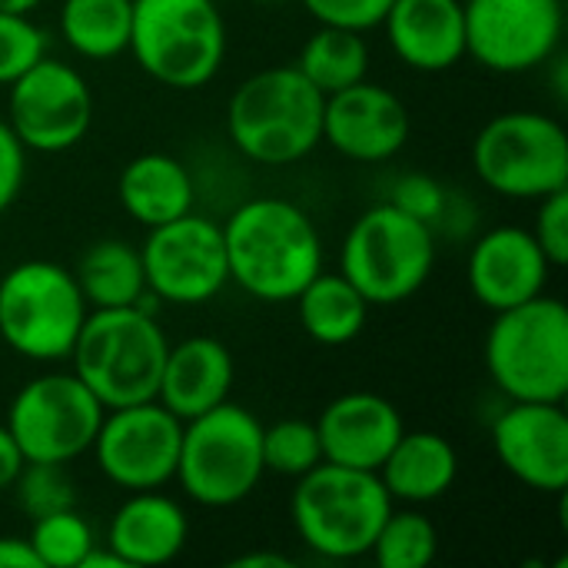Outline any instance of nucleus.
<instances>
[{"label":"nucleus","mask_w":568,"mask_h":568,"mask_svg":"<svg viewBox=\"0 0 568 568\" xmlns=\"http://www.w3.org/2000/svg\"><path fill=\"white\" fill-rule=\"evenodd\" d=\"M220 230L230 283L260 303H293L323 273V236L313 216L286 196H250Z\"/></svg>","instance_id":"nucleus-1"},{"label":"nucleus","mask_w":568,"mask_h":568,"mask_svg":"<svg viewBox=\"0 0 568 568\" xmlns=\"http://www.w3.org/2000/svg\"><path fill=\"white\" fill-rule=\"evenodd\" d=\"M326 97L296 70L266 67L246 77L226 103V133L240 156L260 166H290L323 143Z\"/></svg>","instance_id":"nucleus-2"},{"label":"nucleus","mask_w":568,"mask_h":568,"mask_svg":"<svg viewBox=\"0 0 568 568\" xmlns=\"http://www.w3.org/2000/svg\"><path fill=\"white\" fill-rule=\"evenodd\" d=\"M170 339L140 306L90 310L70 349V369L106 406H133L156 399Z\"/></svg>","instance_id":"nucleus-3"},{"label":"nucleus","mask_w":568,"mask_h":568,"mask_svg":"<svg viewBox=\"0 0 568 568\" xmlns=\"http://www.w3.org/2000/svg\"><path fill=\"white\" fill-rule=\"evenodd\" d=\"M486 373L509 403H566L568 310L559 296L493 313L486 333Z\"/></svg>","instance_id":"nucleus-4"},{"label":"nucleus","mask_w":568,"mask_h":568,"mask_svg":"<svg viewBox=\"0 0 568 568\" xmlns=\"http://www.w3.org/2000/svg\"><path fill=\"white\" fill-rule=\"evenodd\" d=\"M393 506L376 473L320 463L296 479L290 519L310 552L326 562H353L369 556Z\"/></svg>","instance_id":"nucleus-5"},{"label":"nucleus","mask_w":568,"mask_h":568,"mask_svg":"<svg viewBox=\"0 0 568 568\" xmlns=\"http://www.w3.org/2000/svg\"><path fill=\"white\" fill-rule=\"evenodd\" d=\"M263 476V423L246 406L226 399L183 423L173 483L186 499L230 509L250 499Z\"/></svg>","instance_id":"nucleus-6"},{"label":"nucleus","mask_w":568,"mask_h":568,"mask_svg":"<svg viewBox=\"0 0 568 568\" xmlns=\"http://www.w3.org/2000/svg\"><path fill=\"white\" fill-rule=\"evenodd\" d=\"M436 256V230L386 200L369 206L346 230L339 273L369 306H396L429 283Z\"/></svg>","instance_id":"nucleus-7"},{"label":"nucleus","mask_w":568,"mask_h":568,"mask_svg":"<svg viewBox=\"0 0 568 568\" xmlns=\"http://www.w3.org/2000/svg\"><path fill=\"white\" fill-rule=\"evenodd\" d=\"M126 53L156 83L200 90L226 60L223 10L216 0H133Z\"/></svg>","instance_id":"nucleus-8"},{"label":"nucleus","mask_w":568,"mask_h":568,"mask_svg":"<svg viewBox=\"0 0 568 568\" xmlns=\"http://www.w3.org/2000/svg\"><path fill=\"white\" fill-rule=\"evenodd\" d=\"M87 313L73 270L53 260H23L0 276V339L30 363H63Z\"/></svg>","instance_id":"nucleus-9"},{"label":"nucleus","mask_w":568,"mask_h":568,"mask_svg":"<svg viewBox=\"0 0 568 568\" xmlns=\"http://www.w3.org/2000/svg\"><path fill=\"white\" fill-rule=\"evenodd\" d=\"M473 170L503 200H542L568 186L566 126L542 110H506L473 140Z\"/></svg>","instance_id":"nucleus-10"},{"label":"nucleus","mask_w":568,"mask_h":568,"mask_svg":"<svg viewBox=\"0 0 568 568\" xmlns=\"http://www.w3.org/2000/svg\"><path fill=\"white\" fill-rule=\"evenodd\" d=\"M103 413L106 406L77 379L73 369H50L13 393L3 423L23 463L70 466L90 453Z\"/></svg>","instance_id":"nucleus-11"},{"label":"nucleus","mask_w":568,"mask_h":568,"mask_svg":"<svg viewBox=\"0 0 568 568\" xmlns=\"http://www.w3.org/2000/svg\"><path fill=\"white\" fill-rule=\"evenodd\" d=\"M140 260L146 290L170 306H203L230 286L223 230L193 210L146 230Z\"/></svg>","instance_id":"nucleus-12"},{"label":"nucleus","mask_w":568,"mask_h":568,"mask_svg":"<svg viewBox=\"0 0 568 568\" xmlns=\"http://www.w3.org/2000/svg\"><path fill=\"white\" fill-rule=\"evenodd\" d=\"M7 123L27 153H67L93 126V90L77 67L47 53L7 87Z\"/></svg>","instance_id":"nucleus-13"},{"label":"nucleus","mask_w":568,"mask_h":568,"mask_svg":"<svg viewBox=\"0 0 568 568\" xmlns=\"http://www.w3.org/2000/svg\"><path fill=\"white\" fill-rule=\"evenodd\" d=\"M180 439L183 419L160 399H146L106 409L90 453L103 479L123 493L166 489L176 476Z\"/></svg>","instance_id":"nucleus-14"},{"label":"nucleus","mask_w":568,"mask_h":568,"mask_svg":"<svg viewBox=\"0 0 568 568\" xmlns=\"http://www.w3.org/2000/svg\"><path fill=\"white\" fill-rule=\"evenodd\" d=\"M466 57L493 73L546 67L562 43V0H463Z\"/></svg>","instance_id":"nucleus-15"},{"label":"nucleus","mask_w":568,"mask_h":568,"mask_svg":"<svg viewBox=\"0 0 568 568\" xmlns=\"http://www.w3.org/2000/svg\"><path fill=\"white\" fill-rule=\"evenodd\" d=\"M499 466L536 493L568 489V416L562 403H509L493 423Z\"/></svg>","instance_id":"nucleus-16"},{"label":"nucleus","mask_w":568,"mask_h":568,"mask_svg":"<svg viewBox=\"0 0 568 568\" xmlns=\"http://www.w3.org/2000/svg\"><path fill=\"white\" fill-rule=\"evenodd\" d=\"M413 133L409 106L389 87L359 80L323 103V143L353 163L393 160Z\"/></svg>","instance_id":"nucleus-17"},{"label":"nucleus","mask_w":568,"mask_h":568,"mask_svg":"<svg viewBox=\"0 0 568 568\" xmlns=\"http://www.w3.org/2000/svg\"><path fill=\"white\" fill-rule=\"evenodd\" d=\"M552 270L556 266L536 243L532 230L503 223V226L486 230L473 243L466 280H469L473 300L483 310L499 313V310L542 296L549 290Z\"/></svg>","instance_id":"nucleus-18"},{"label":"nucleus","mask_w":568,"mask_h":568,"mask_svg":"<svg viewBox=\"0 0 568 568\" xmlns=\"http://www.w3.org/2000/svg\"><path fill=\"white\" fill-rule=\"evenodd\" d=\"M403 429L406 423L396 403L366 389L336 396L316 419L323 459L363 473H376L383 466Z\"/></svg>","instance_id":"nucleus-19"},{"label":"nucleus","mask_w":568,"mask_h":568,"mask_svg":"<svg viewBox=\"0 0 568 568\" xmlns=\"http://www.w3.org/2000/svg\"><path fill=\"white\" fill-rule=\"evenodd\" d=\"M396 60L419 73H443L466 57L463 0H393L383 23Z\"/></svg>","instance_id":"nucleus-20"},{"label":"nucleus","mask_w":568,"mask_h":568,"mask_svg":"<svg viewBox=\"0 0 568 568\" xmlns=\"http://www.w3.org/2000/svg\"><path fill=\"white\" fill-rule=\"evenodd\" d=\"M190 539L186 509L163 489L126 493L106 526V549L126 568H156L180 559Z\"/></svg>","instance_id":"nucleus-21"},{"label":"nucleus","mask_w":568,"mask_h":568,"mask_svg":"<svg viewBox=\"0 0 568 568\" xmlns=\"http://www.w3.org/2000/svg\"><path fill=\"white\" fill-rule=\"evenodd\" d=\"M236 383V363L223 339L216 336H190L170 346L156 399L176 416L193 419L230 399Z\"/></svg>","instance_id":"nucleus-22"},{"label":"nucleus","mask_w":568,"mask_h":568,"mask_svg":"<svg viewBox=\"0 0 568 568\" xmlns=\"http://www.w3.org/2000/svg\"><path fill=\"white\" fill-rule=\"evenodd\" d=\"M376 476L393 503L429 506L456 486L459 453L446 436L433 429H403Z\"/></svg>","instance_id":"nucleus-23"},{"label":"nucleus","mask_w":568,"mask_h":568,"mask_svg":"<svg viewBox=\"0 0 568 568\" xmlns=\"http://www.w3.org/2000/svg\"><path fill=\"white\" fill-rule=\"evenodd\" d=\"M116 200L133 223L153 230L196 206V183L183 160L153 150L133 156L120 170Z\"/></svg>","instance_id":"nucleus-24"},{"label":"nucleus","mask_w":568,"mask_h":568,"mask_svg":"<svg viewBox=\"0 0 568 568\" xmlns=\"http://www.w3.org/2000/svg\"><path fill=\"white\" fill-rule=\"evenodd\" d=\"M296 303V316H300V326L303 333L320 343V346H349L363 326H366V316H369V303L366 296L336 270V273H316L303 290L300 296L293 300Z\"/></svg>","instance_id":"nucleus-25"},{"label":"nucleus","mask_w":568,"mask_h":568,"mask_svg":"<svg viewBox=\"0 0 568 568\" xmlns=\"http://www.w3.org/2000/svg\"><path fill=\"white\" fill-rule=\"evenodd\" d=\"M73 280L90 310L136 306V300L146 293L140 246L116 236L90 243L73 270Z\"/></svg>","instance_id":"nucleus-26"},{"label":"nucleus","mask_w":568,"mask_h":568,"mask_svg":"<svg viewBox=\"0 0 568 568\" xmlns=\"http://www.w3.org/2000/svg\"><path fill=\"white\" fill-rule=\"evenodd\" d=\"M133 0H63L60 37L83 60H113L126 53Z\"/></svg>","instance_id":"nucleus-27"},{"label":"nucleus","mask_w":568,"mask_h":568,"mask_svg":"<svg viewBox=\"0 0 568 568\" xmlns=\"http://www.w3.org/2000/svg\"><path fill=\"white\" fill-rule=\"evenodd\" d=\"M296 70L323 97H329L369 77V43L356 30L320 23L316 33L303 43Z\"/></svg>","instance_id":"nucleus-28"},{"label":"nucleus","mask_w":568,"mask_h":568,"mask_svg":"<svg viewBox=\"0 0 568 568\" xmlns=\"http://www.w3.org/2000/svg\"><path fill=\"white\" fill-rule=\"evenodd\" d=\"M439 552V529L436 523L419 513V506H406L386 516L373 539V562L379 568H426Z\"/></svg>","instance_id":"nucleus-29"},{"label":"nucleus","mask_w":568,"mask_h":568,"mask_svg":"<svg viewBox=\"0 0 568 568\" xmlns=\"http://www.w3.org/2000/svg\"><path fill=\"white\" fill-rule=\"evenodd\" d=\"M27 539L40 559V568H80L87 552L97 546L93 526L77 513V506L30 519Z\"/></svg>","instance_id":"nucleus-30"},{"label":"nucleus","mask_w":568,"mask_h":568,"mask_svg":"<svg viewBox=\"0 0 568 568\" xmlns=\"http://www.w3.org/2000/svg\"><path fill=\"white\" fill-rule=\"evenodd\" d=\"M323 459L316 423L310 419H280L273 426H263V466L266 473L300 479L310 469H316Z\"/></svg>","instance_id":"nucleus-31"},{"label":"nucleus","mask_w":568,"mask_h":568,"mask_svg":"<svg viewBox=\"0 0 568 568\" xmlns=\"http://www.w3.org/2000/svg\"><path fill=\"white\" fill-rule=\"evenodd\" d=\"M10 489L17 493L20 513L30 519L77 506L73 479H70L67 466H57V463H23V469L17 473Z\"/></svg>","instance_id":"nucleus-32"},{"label":"nucleus","mask_w":568,"mask_h":568,"mask_svg":"<svg viewBox=\"0 0 568 568\" xmlns=\"http://www.w3.org/2000/svg\"><path fill=\"white\" fill-rule=\"evenodd\" d=\"M47 53H50L47 30L37 27L30 13L0 10V87H10Z\"/></svg>","instance_id":"nucleus-33"},{"label":"nucleus","mask_w":568,"mask_h":568,"mask_svg":"<svg viewBox=\"0 0 568 568\" xmlns=\"http://www.w3.org/2000/svg\"><path fill=\"white\" fill-rule=\"evenodd\" d=\"M389 203L399 206L403 213L423 220L426 226H433L436 233L443 230L449 206H453V193L429 173H406L393 183L389 190Z\"/></svg>","instance_id":"nucleus-34"},{"label":"nucleus","mask_w":568,"mask_h":568,"mask_svg":"<svg viewBox=\"0 0 568 568\" xmlns=\"http://www.w3.org/2000/svg\"><path fill=\"white\" fill-rule=\"evenodd\" d=\"M316 23L369 33L383 23L393 0H300Z\"/></svg>","instance_id":"nucleus-35"},{"label":"nucleus","mask_w":568,"mask_h":568,"mask_svg":"<svg viewBox=\"0 0 568 568\" xmlns=\"http://www.w3.org/2000/svg\"><path fill=\"white\" fill-rule=\"evenodd\" d=\"M532 236L556 270L568 263V186L539 200Z\"/></svg>","instance_id":"nucleus-36"},{"label":"nucleus","mask_w":568,"mask_h":568,"mask_svg":"<svg viewBox=\"0 0 568 568\" xmlns=\"http://www.w3.org/2000/svg\"><path fill=\"white\" fill-rule=\"evenodd\" d=\"M27 180V150L10 130L7 116H0V216L17 203Z\"/></svg>","instance_id":"nucleus-37"},{"label":"nucleus","mask_w":568,"mask_h":568,"mask_svg":"<svg viewBox=\"0 0 568 568\" xmlns=\"http://www.w3.org/2000/svg\"><path fill=\"white\" fill-rule=\"evenodd\" d=\"M0 568H40L27 536H0Z\"/></svg>","instance_id":"nucleus-38"},{"label":"nucleus","mask_w":568,"mask_h":568,"mask_svg":"<svg viewBox=\"0 0 568 568\" xmlns=\"http://www.w3.org/2000/svg\"><path fill=\"white\" fill-rule=\"evenodd\" d=\"M23 469V456L7 429V423H0V493H7L17 479V473Z\"/></svg>","instance_id":"nucleus-39"},{"label":"nucleus","mask_w":568,"mask_h":568,"mask_svg":"<svg viewBox=\"0 0 568 568\" xmlns=\"http://www.w3.org/2000/svg\"><path fill=\"white\" fill-rule=\"evenodd\" d=\"M233 568H293V559L283 552H250L233 559Z\"/></svg>","instance_id":"nucleus-40"},{"label":"nucleus","mask_w":568,"mask_h":568,"mask_svg":"<svg viewBox=\"0 0 568 568\" xmlns=\"http://www.w3.org/2000/svg\"><path fill=\"white\" fill-rule=\"evenodd\" d=\"M80 568H126V566H123V562H120L106 546H100V542H97V546L87 552V559L80 562Z\"/></svg>","instance_id":"nucleus-41"},{"label":"nucleus","mask_w":568,"mask_h":568,"mask_svg":"<svg viewBox=\"0 0 568 568\" xmlns=\"http://www.w3.org/2000/svg\"><path fill=\"white\" fill-rule=\"evenodd\" d=\"M43 0H0L3 13H33Z\"/></svg>","instance_id":"nucleus-42"}]
</instances>
